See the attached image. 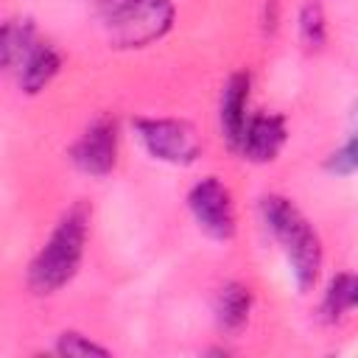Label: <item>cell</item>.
<instances>
[{
    "label": "cell",
    "instance_id": "52a82bcc",
    "mask_svg": "<svg viewBox=\"0 0 358 358\" xmlns=\"http://www.w3.org/2000/svg\"><path fill=\"white\" fill-rule=\"evenodd\" d=\"M285 120L280 115L271 112H260V115H249L238 151L252 159V162H271L280 148L285 145Z\"/></svg>",
    "mask_w": 358,
    "mask_h": 358
},
{
    "label": "cell",
    "instance_id": "8992f818",
    "mask_svg": "<svg viewBox=\"0 0 358 358\" xmlns=\"http://www.w3.org/2000/svg\"><path fill=\"white\" fill-rule=\"evenodd\" d=\"M70 159L76 162L78 171L90 176H106L117 159V123L112 117L92 120L84 129V134L73 143Z\"/></svg>",
    "mask_w": 358,
    "mask_h": 358
},
{
    "label": "cell",
    "instance_id": "5b68a950",
    "mask_svg": "<svg viewBox=\"0 0 358 358\" xmlns=\"http://www.w3.org/2000/svg\"><path fill=\"white\" fill-rule=\"evenodd\" d=\"M187 207L204 235L213 241H229L235 235V204L229 187L218 176L199 179L187 193Z\"/></svg>",
    "mask_w": 358,
    "mask_h": 358
},
{
    "label": "cell",
    "instance_id": "7c38bea8",
    "mask_svg": "<svg viewBox=\"0 0 358 358\" xmlns=\"http://www.w3.org/2000/svg\"><path fill=\"white\" fill-rule=\"evenodd\" d=\"M355 302H358V282L350 271H341L330 280L327 291H324V299H322V313L327 322H341L347 313L355 310Z\"/></svg>",
    "mask_w": 358,
    "mask_h": 358
},
{
    "label": "cell",
    "instance_id": "7a4b0ae2",
    "mask_svg": "<svg viewBox=\"0 0 358 358\" xmlns=\"http://www.w3.org/2000/svg\"><path fill=\"white\" fill-rule=\"evenodd\" d=\"M260 213L268 232L277 238V243L288 257L296 288L299 291L313 288L322 271V241L316 229L308 224L299 207L285 196H266L260 201Z\"/></svg>",
    "mask_w": 358,
    "mask_h": 358
},
{
    "label": "cell",
    "instance_id": "6da1fadb",
    "mask_svg": "<svg viewBox=\"0 0 358 358\" xmlns=\"http://www.w3.org/2000/svg\"><path fill=\"white\" fill-rule=\"evenodd\" d=\"M87 232H90V210L84 204H73L59 218L50 238L28 266V285L34 294L42 296L56 294L78 274L87 246Z\"/></svg>",
    "mask_w": 358,
    "mask_h": 358
},
{
    "label": "cell",
    "instance_id": "277c9868",
    "mask_svg": "<svg viewBox=\"0 0 358 358\" xmlns=\"http://www.w3.org/2000/svg\"><path fill=\"white\" fill-rule=\"evenodd\" d=\"M134 129H137V137L145 145V151L159 162L190 165L201 154V140H199L196 129L185 120L140 117V120H134Z\"/></svg>",
    "mask_w": 358,
    "mask_h": 358
},
{
    "label": "cell",
    "instance_id": "ba28073f",
    "mask_svg": "<svg viewBox=\"0 0 358 358\" xmlns=\"http://www.w3.org/2000/svg\"><path fill=\"white\" fill-rule=\"evenodd\" d=\"M249 87H252V78L249 73H232L224 84V92H221V109H218V117H221V131L227 137V143L232 148H238L241 143V134H243V126L249 120Z\"/></svg>",
    "mask_w": 358,
    "mask_h": 358
},
{
    "label": "cell",
    "instance_id": "9a60e30c",
    "mask_svg": "<svg viewBox=\"0 0 358 358\" xmlns=\"http://www.w3.org/2000/svg\"><path fill=\"white\" fill-rule=\"evenodd\" d=\"M355 165H358V157H355V140L350 137V140L344 143V148H338V151L327 159V168H330L333 173H338V176H350V173L355 171Z\"/></svg>",
    "mask_w": 358,
    "mask_h": 358
},
{
    "label": "cell",
    "instance_id": "5bb4252c",
    "mask_svg": "<svg viewBox=\"0 0 358 358\" xmlns=\"http://www.w3.org/2000/svg\"><path fill=\"white\" fill-rule=\"evenodd\" d=\"M56 352H59V355H70V358H73V355H101V358L109 355L106 347H101V344H95L92 338H87V336H81V333H73V330H67V333L59 336Z\"/></svg>",
    "mask_w": 358,
    "mask_h": 358
},
{
    "label": "cell",
    "instance_id": "2e32d148",
    "mask_svg": "<svg viewBox=\"0 0 358 358\" xmlns=\"http://www.w3.org/2000/svg\"><path fill=\"white\" fill-rule=\"evenodd\" d=\"M126 3H131V0H98V6H101L103 14H109V11H115V8L126 6Z\"/></svg>",
    "mask_w": 358,
    "mask_h": 358
},
{
    "label": "cell",
    "instance_id": "4fadbf2b",
    "mask_svg": "<svg viewBox=\"0 0 358 358\" xmlns=\"http://www.w3.org/2000/svg\"><path fill=\"white\" fill-rule=\"evenodd\" d=\"M299 36L305 42V48H322L324 39H327V20H324V11L319 3H305L302 11H299Z\"/></svg>",
    "mask_w": 358,
    "mask_h": 358
},
{
    "label": "cell",
    "instance_id": "9c48e42d",
    "mask_svg": "<svg viewBox=\"0 0 358 358\" xmlns=\"http://www.w3.org/2000/svg\"><path fill=\"white\" fill-rule=\"evenodd\" d=\"M59 70H62L59 50L50 48V45H34L28 50V56L22 59V64H20V87L28 95H36L56 78Z\"/></svg>",
    "mask_w": 358,
    "mask_h": 358
},
{
    "label": "cell",
    "instance_id": "3957f363",
    "mask_svg": "<svg viewBox=\"0 0 358 358\" xmlns=\"http://www.w3.org/2000/svg\"><path fill=\"white\" fill-rule=\"evenodd\" d=\"M173 14L176 11L171 0H131L103 14V20H106L109 42L115 48H145L159 42L171 31Z\"/></svg>",
    "mask_w": 358,
    "mask_h": 358
},
{
    "label": "cell",
    "instance_id": "8fae6325",
    "mask_svg": "<svg viewBox=\"0 0 358 358\" xmlns=\"http://www.w3.org/2000/svg\"><path fill=\"white\" fill-rule=\"evenodd\" d=\"M34 45L36 42L31 20H6L0 25V70L20 67Z\"/></svg>",
    "mask_w": 358,
    "mask_h": 358
},
{
    "label": "cell",
    "instance_id": "30bf717a",
    "mask_svg": "<svg viewBox=\"0 0 358 358\" xmlns=\"http://www.w3.org/2000/svg\"><path fill=\"white\" fill-rule=\"evenodd\" d=\"M252 313V291L243 282H227L215 296V319L224 333H238Z\"/></svg>",
    "mask_w": 358,
    "mask_h": 358
}]
</instances>
